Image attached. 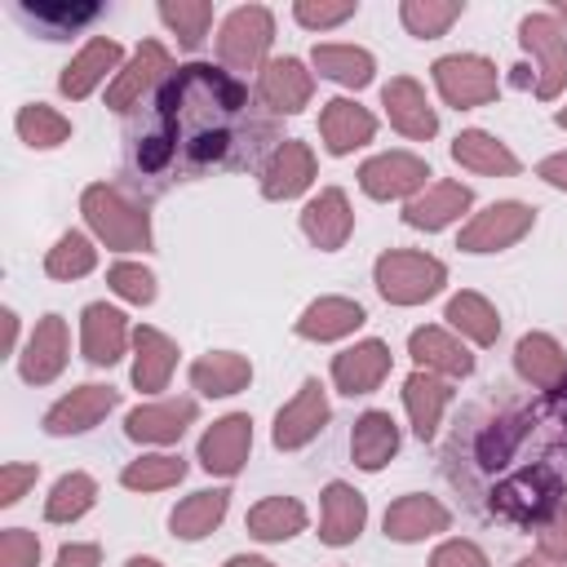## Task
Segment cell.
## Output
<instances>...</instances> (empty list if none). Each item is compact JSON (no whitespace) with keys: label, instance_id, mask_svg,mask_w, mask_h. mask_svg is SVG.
Returning <instances> with one entry per match:
<instances>
[{"label":"cell","instance_id":"6da1fadb","mask_svg":"<svg viewBox=\"0 0 567 567\" xmlns=\"http://www.w3.org/2000/svg\"><path fill=\"white\" fill-rule=\"evenodd\" d=\"M252 137H270L266 124L248 120V89L208 62L182 66L159 93V133L137 142V168H217L235 164L239 151H257Z\"/></svg>","mask_w":567,"mask_h":567},{"label":"cell","instance_id":"7a4b0ae2","mask_svg":"<svg viewBox=\"0 0 567 567\" xmlns=\"http://www.w3.org/2000/svg\"><path fill=\"white\" fill-rule=\"evenodd\" d=\"M558 496H563V474L549 461H536L527 470L505 474L487 492V509L505 523H545L558 509Z\"/></svg>","mask_w":567,"mask_h":567},{"label":"cell","instance_id":"3957f363","mask_svg":"<svg viewBox=\"0 0 567 567\" xmlns=\"http://www.w3.org/2000/svg\"><path fill=\"white\" fill-rule=\"evenodd\" d=\"M80 208H84V221L93 226V235L106 244V248H120V252H146L151 248V217L124 199L115 186L106 182H93L84 195H80Z\"/></svg>","mask_w":567,"mask_h":567},{"label":"cell","instance_id":"277c9868","mask_svg":"<svg viewBox=\"0 0 567 567\" xmlns=\"http://www.w3.org/2000/svg\"><path fill=\"white\" fill-rule=\"evenodd\" d=\"M377 292L390 301V306H421L430 301L443 284H447V270L439 257H425V252H408V248H390L377 257Z\"/></svg>","mask_w":567,"mask_h":567},{"label":"cell","instance_id":"5b68a950","mask_svg":"<svg viewBox=\"0 0 567 567\" xmlns=\"http://www.w3.org/2000/svg\"><path fill=\"white\" fill-rule=\"evenodd\" d=\"M523 49L536 58V97H558L567 89V31L554 13H527L518 22Z\"/></svg>","mask_w":567,"mask_h":567},{"label":"cell","instance_id":"8992f818","mask_svg":"<svg viewBox=\"0 0 567 567\" xmlns=\"http://www.w3.org/2000/svg\"><path fill=\"white\" fill-rule=\"evenodd\" d=\"M270 35H275V18L266 4H244L235 9L226 22H221V35H217V53L230 71H257L266 49H270Z\"/></svg>","mask_w":567,"mask_h":567},{"label":"cell","instance_id":"52a82bcc","mask_svg":"<svg viewBox=\"0 0 567 567\" xmlns=\"http://www.w3.org/2000/svg\"><path fill=\"white\" fill-rule=\"evenodd\" d=\"M434 84L447 106L470 111V106H483L496 97V66L478 53H447L434 62Z\"/></svg>","mask_w":567,"mask_h":567},{"label":"cell","instance_id":"ba28073f","mask_svg":"<svg viewBox=\"0 0 567 567\" xmlns=\"http://www.w3.org/2000/svg\"><path fill=\"white\" fill-rule=\"evenodd\" d=\"M532 221H536V213H532L527 204L501 199V204L483 208V213L461 230L456 248H465V252H501V248L518 244V239L532 230Z\"/></svg>","mask_w":567,"mask_h":567},{"label":"cell","instance_id":"9c48e42d","mask_svg":"<svg viewBox=\"0 0 567 567\" xmlns=\"http://www.w3.org/2000/svg\"><path fill=\"white\" fill-rule=\"evenodd\" d=\"M328 416H332V408H328V394H323V385L315 381V377H306L301 381V390L279 408V416H275V447H284V452H297V447H306L323 425H328Z\"/></svg>","mask_w":567,"mask_h":567},{"label":"cell","instance_id":"30bf717a","mask_svg":"<svg viewBox=\"0 0 567 567\" xmlns=\"http://www.w3.org/2000/svg\"><path fill=\"white\" fill-rule=\"evenodd\" d=\"M425 177H430V164H425L421 155H408V151L372 155V159L359 168V186H363V195H372V199L421 195V190H425Z\"/></svg>","mask_w":567,"mask_h":567},{"label":"cell","instance_id":"8fae6325","mask_svg":"<svg viewBox=\"0 0 567 567\" xmlns=\"http://www.w3.org/2000/svg\"><path fill=\"white\" fill-rule=\"evenodd\" d=\"M248 447H252V421L244 412H230V416H221V421H213L204 430V439H199V465L208 474L230 478V474L244 470Z\"/></svg>","mask_w":567,"mask_h":567},{"label":"cell","instance_id":"7c38bea8","mask_svg":"<svg viewBox=\"0 0 567 567\" xmlns=\"http://www.w3.org/2000/svg\"><path fill=\"white\" fill-rule=\"evenodd\" d=\"M120 403V390H111V385H80V390H71V394H62L49 412H44V430L49 434H84V430H93L111 408Z\"/></svg>","mask_w":567,"mask_h":567},{"label":"cell","instance_id":"4fadbf2b","mask_svg":"<svg viewBox=\"0 0 567 567\" xmlns=\"http://www.w3.org/2000/svg\"><path fill=\"white\" fill-rule=\"evenodd\" d=\"M381 102H385L390 124H394L403 137L425 142V137L439 133V115H434V106L425 102V89H421L412 75H394V80L381 89Z\"/></svg>","mask_w":567,"mask_h":567},{"label":"cell","instance_id":"5bb4252c","mask_svg":"<svg viewBox=\"0 0 567 567\" xmlns=\"http://www.w3.org/2000/svg\"><path fill=\"white\" fill-rule=\"evenodd\" d=\"M301 230H306V239H310L315 248L337 252V248L350 239V230H354V213H350L346 190H337V186L319 190V195L301 208Z\"/></svg>","mask_w":567,"mask_h":567},{"label":"cell","instance_id":"9a60e30c","mask_svg":"<svg viewBox=\"0 0 567 567\" xmlns=\"http://www.w3.org/2000/svg\"><path fill=\"white\" fill-rule=\"evenodd\" d=\"M310 93H315V80L297 58H275L257 75V97L279 115H297L310 102Z\"/></svg>","mask_w":567,"mask_h":567},{"label":"cell","instance_id":"2e32d148","mask_svg":"<svg viewBox=\"0 0 567 567\" xmlns=\"http://www.w3.org/2000/svg\"><path fill=\"white\" fill-rule=\"evenodd\" d=\"M315 182V155L306 142H279L275 155L261 168V195L266 199H297Z\"/></svg>","mask_w":567,"mask_h":567},{"label":"cell","instance_id":"e0dca14e","mask_svg":"<svg viewBox=\"0 0 567 567\" xmlns=\"http://www.w3.org/2000/svg\"><path fill=\"white\" fill-rule=\"evenodd\" d=\"M80 346H84V359H89V363L111 368V363L124 354V346H128V323H124V315H120L115 306H106V301L84 306V315H80Z\"/></svg>","mask_w":567,"mask_h":567},{"label":"cell","instance_id":"ac0fdd59","mask_svg":"<svg viewBox=\"0 0 567 567\" xmlns=\"http://www.w3.org/2000/svg\"><path fill=\"white\" fill-rule=\"evenodd\" d=\"M18 368H22V381H31V385H49L66 368V323H62V315H44L35 323Z\"/></svg>","mask_w":567,"mask_h":567},{"label":"cell","instance_id":"d6986e66","mask_svg":"<svg viewBox=\"0 0 567 567\" xmlns=\"http://www.w3.org/2000/svg\"><path fill=\"white\" fill-rule=\"evenodd\" d=\"M164 71H168V49H164L159 40H146V44L133 53V62H128L124 71H115V80H111V89H106V106H111V111H133V106L142 102V93H146Z\"/></svg>","mask_w":567,"mask_h":567},{"label":"cell","instance_id":"ffe728a7","mask_svg":"<svg viewBox=\"0 0 567 567\" xmlns=\"http://www.w3.org/2000/svg\"><path fill=\"white\" fill-rule=\"evenodd\" d=\"M385 372H390V346L385 341H359L332 359V381L350 399L377 390L385 381Z\"/></svg>","mask_w":567,"mask_h":567},{"label":"cell","instance_id":"44dd1931","mask_svg":"<svg viewBox=\"0 0 567 567\" xmlns=\"http://www.w3.org/2000/svg\"><path fill=\"white\" fill-rule=\"evenodd\" d=\"M447 523H452V514H447L434 496H425V492L399 496V501L385 509V536H390V540H403V545L425 540V536H439V532H447Z\"/></svg>","mask_w":567,"mask_h":567},{"label":"cell","instance_id":"7402d4cb","mask_svg":"<svg viewBox=\"0 0 567 567\" xmlns=\"http://www.w3.org/2000/svg\"><path fill=\"white\" fill-rule=\"evenodd\" d=\"M190 421H195V399H168V403L133 408L124 416V434L133 443H177Z\"/></svg>","mask_w":567,"mask_h":567},{"label":"cell","instance_id":"603a6c76","mask_svg":"<svg viewBox=\"0 0 567 567\" xmlns=\"http://www.w3.org/2000/svg\"><path fill=\"white\" fill-rule=\"evenodd\" d=\"M319 133H323V146H328L332 155H350L354 146L372 142L377 120H372V111H363L359 102L332 97V102H323V111H319Z\"/></svg>","mask_w":567,"mask_h":567},{"label":"cell","instance_id":"cb8c5ba5","mask_svg":"<svg viewBox=\"0 0 567 567\" xmlns=\"http://www.w3.org/2000/svg\"><path fill=\"white\" fill-rule=\"evenodd\" d=\"M408 354L434 377H470L474 372V354L443 328H416L408 337Z\"/></svg>","mask_w":567,"mask_h":567},{"label":"cell","instance_id":"d4e9b609","mask_svg":"<svg viewBox=\"0 0 567 567\" xmlns=\"http://www.w3.org/2000/svg\"><path fill=\"white\" fill-rule=\"evenodd\" d=\"M465 208H470V186H461V182H434V186H425L421 195L408 199L403 221L416 226V230H443Z\"/></svg>","mask_w":567,"mask_h":567},{"label":"cell","instance_id":"484cf974","mask_svg":"<svg viewBox=\"0 0 567 567\" xmlns=\"http://www.w3.org/2000/svg\"><path fill=\"white\" fill-rule=\"evenodd\" d=\"M447 403H452V385L443 377H434V372L421 368V372H412L403 381V408L412 416L416 439H434L439 434V421H443V408Z\"/></svg>","mask_w":567,"mask_h":567},{"label":"cell","instance_id":"4316f807","mask_svg":"<svg viewBox=\"0 0 567 567\" xmlns=\"http://www.w3.org/2000/svg\"><path fill=\"white\" fill-rule=\"evenodd\" d=\"M368 523V501L350 483H328L323 487V523L319 540L323 545H350Z\"/></svg>","mask_w":567,"mask_h":567},{"label":"cell","instance_id":"83f0119b","mask_svg":"<svg viewBox=\"0 0 567 567\" xmlns=\"http://www.w3.org/2000/svg\"><path fill=\"white\" fill-rule=\"evenodd\" d=\"M363 306L350 301V297H319L301 310L297 319V337L306 341H337V337H350L359 323H363Z\"/></svg>","mask_w":567,"mask_h":567},{"label":"cell","instance_id":"f1b7e54d","mask_svg":"<svg viewBox=\"0 0 567 567\" xmlns=\"http://www.w3.org/2000/svg\"><path fill=\"white\" fill-rule=\"evenodd\" d=\"M252 381V363L235 350H213V354H199L190 363V385L208 399H226V394H239L244 385Z\"/></svg>","mask_w":567,"mask_h":567},{"label":"cell","instance_id":"f546056e","mask_svg":"<svg viewBox=\"0 0 567 567\" xmlns=\"http://www.w3.org/2000/svg\"><path fill=\"white\" fill-rule=\"evenodd\" d=\"M514 368L523 381H532L536 390H554L567 381V354L558 350L554 337L545 332H527L518 346H514Z\"/></svg>","mask_w":567,"mask_h":567},{"label":"cell","instance_id":"4dcf8cb0","mask_svg":"<svg viewBox=\"0 0 567 567\" xmlns=\"http://www.w3.org/2000/svg\"><path fill=\"white\" fill-rule=\"evenodd\" d=\"M133 350H137V359H133V385L146 390V394L164 390L168 377H173V368H177V346L159 328H137L133 332Z\"/></svg>","mask_w":567,"mask_h":567},{"label":"cell","instance_id":"1f68e13d","mask_svg":"<svg viewBox=\"0 0 567 567\" xmlns=\"http://www.w3.org/2000/svg\"><path fill=\"white\" fill-rule=\"evenodd\" d=\"M399 452V425L390 412H363L354 421V434H350V456L359 470H381L390 456Z\"/></svg>","mask_w":567,"mask_h":567},{"label":"cell","instance_id":"d6a6232c","mask_svg":"<svg viewBox=\"0 0 567 567\" xmlns=\"http://www.w3.org/2000/svg\"><path fill=\"white\" fill-rule=\"evenodd\" d=\"M452 159H456L461 168H474V173H487V177H514V173H518L514 151H509L505 142H496L492 133H483V128H465V133H456V142H452Z\"/></svg>","mask_w":567,"mask_h":567},{"label":"cell","instance_id":"836d02e7","mask_svg":"<svg viewBox=\"0 0 567 567\" xmlns=\"http://www.w3.org/2000/svg\"><path fill=\"white\" fill-rule=\"evenodd\" d=\"M115 66H120V44L102 35V40H93V44H84V49H80V58L62 71L58 89H62L71 102H75V97H89V93L106 80V71H115Z\"/></svg>","mask_w":567,"mask_h":567},{"label":"cell","instance_id":"e575fe53","mask_svg":"<svg viewBox=\"0 0 567 567\" xmlns=\"http://www.w3.org/2000/svg\"><path fill=\"white\" fill-rule=\"evenodd\" d=\"M532 425H536L532 412H509V416L487 421L483 434H478V443H474V465H478V470H501V465L518 452V443L527 439Z\"/></svg>","mask_w":567,"mask_h":567},{"label":"cell","instance_id":"d590c367","mask_svg":"<svg viewBox=\"0 0 567 567\" xmlns=\"http://www.w3.org/2000/svg\"><path fill=\"white\" fill-rule=\"evenodd\" d=\"M226 505H230V492H226V487L195 492V496H186V501L168 514V527H173V536H182V540H199V536H208V532L226 518Z\"/></svg>","mask_w":567,"mask_h":567},{"label":"cell","instance_id":"8d00e7d4","mask_svg":"<svg viewBox=\"0 0 567 567\" xmlns=\"http://www.w3.org/2000/svg\"><path fill=\"white\" fill-rule=\"evenodd\" d=\"M306 532V509L297 496H266L248 509V536L257 540H288Z\"/></svg>","mask_w":567,"mask_h":567},{"label":"cell","instance_id":"74e56055","mask_svg":"<svg viewBox=\"0 0 567 567\" xmlns=\"http://www.w3.org/2000/svg\"><path fill=\"white\" fill-rule=\"evenodd\" d=\"M310 62L319 66V75L346 84V89H363L372 80V53L368 49H354V44H315Z\"/></svg>","mask_w":567,"mask_h":567},{"label":"cell","instance_id":"f35d334b","mask_svg":"<svg viewBox=\"0 0 567 567\" xmlns=\"http://www.w3.org/2000/svg\"><path fill=\"white\" fill-rule=\"evenodd\" d=\"M447 323L452 328H461L470 341H478V346H492L496 337H501V315H496V306L487 301V297H478V292H456L452 301H447Z\"/></svg>","mask_w":567,"mask_h":567},{"label":"cell","instance_id":"ab89813d","mask_svg":"<svg viewBox=\"0 0 567 567\" xmlns=\"http://www.w3.org/2000/svg\"><path fill=\"white\" fill-rule=\"evenodd\" d=\"M93 501H97V483H93L89 474L71 470V474H62V478L53 483V492H49V501H44V518H49V523H75L80 514L93 509Z\"/></svg>","mask_w":567,"mask_h":567},{"label":"cell","instance_id":"60d3db41","mask_svg":"<svg viewBox=\"0 0 567 567\" xmlns=\"http://www.w3.org/2000/svg\"><path fill=\"white\" fill-rule=\"evenodd\" d=\"M18 9L35 27H44L49 40H62V35H71L75 27H84V22H93L102 13V4H58V0H40V4L35 0H18Z\"/></svg>","mask_w":567,"mask_h":567},{"label":"cell","instance_id":"b9f144b4","mask_svg":"<svg viewBox=\"0 0 567 567\" xmlns=\"http://www.w3.org/2000/svg\"><path fill=\"white\" fill-rule=\"evenodd\" d=\"M461 9H465L461 0H403L399 18H403V27L416 40H434V35H443L461 18Z\"/></svg>","mask_w":567,"mask_h":567},{"label":"cell","instance_id":"7bdbcfd3","mask_svg":"<svg viewBox=\"0 0 567 567\" xmlns=\"http://www.w3.org/2000/svg\"><path fill=\"white\" fill-rule=\"evenodd\" d=\"M159 18L177 35L182 49H195L208 35V27H213V4L208 0H164L159 4Z\"/></svg>","mask_w":567,"mask_h":567},{"label":"cell","instance_id":"ee69618b","mask_svg":"<svg viewBox=\"0 0 567 567\" xmlns=\"http://www.w3.org/2000/svg\"><path fill=\"white\" fill-rule=\"evenodd\" d=\"M18 137H22L27 146H35V151L62 146V142L71 137V120L58 115V111L44 106V102H31V106L18 111Z\"/></svg>","mask_w":567,"mask_h":567},{"label":"cell","instance_id":"f6af8a7d","mask_svg":"<svg viewBox=\"0 0 567 567\" xmlns=\"http://www.w3.org/2000/svg\"><path fill=\"white\" fill-rule=\"evenodd\" d=\"M182 474H186V461H182V456L159 452V456L128 461V465H124V474H120V483H124V487H133V492H159V487L182 483Z\"/></svg>","mask_w":567,"mask_h":567},{"label":"cell","instance_id":"bcb514c9","mask_svg":"<svg viewBox=\"0 0 567 567\" xmlns=\"http://www.w3.org/2000/svg\"><path fill=\"white\" fill-rule=\"evenodd\" d=\"M97 266V248L80 235V230H66L53 248H49V257H44V270L53 275V279H80V275H89Z\"/></svg>","mask_w":567,"mask_h":567},{"label":"cell","instance_id":"7dc6e473","mask_svg":"<svg viewBox=\"0 0 567 567\" xmlns=\"http://www.w3.org/2000/svg\"><path fill=\"white\" fill-rule=\"evenodd\" d=\"M106 284H111L124 301H133V306H151V301H155V275H151L146 266L115 261V266L106 270Z\"/></svg>","mask_w":567,"mask_h":567},{"label":"cell","instance_id":"c3c4849f","mask_svg":"<svg viewBox=\"0 0 567 567\" xmlns=\"http://www.w3.org/2000/svg\"><path fill=\"white\" fill-rule=\"evenodd\" d=\"M297 22L310 27V31H323V27H337L346 18H354V0H297Z\"/></svg>","mask_w":567,"mask_h":567},{"label":"cell","instance_id":"681fc988","mask_svg":"<svg viewBox=\"0 0 567 567\" xmlns=\"http://www.w3.org/2000/svg\"><path fill=\"white\" fill-rule=\"evenodd\" d=\"M40 563V536L27 527L0 532V567H35Z\"/></svg>","mask_w":567,"mask_h":567},{"label":"cell","instance_id":"f907efd6","mask_svg":"<svg viewBox=\"0 0 567 567\" xmlns=\"http://www.w3.org/2000/svg\"><path fill=\"white\" fill-rule=\"evenodd\" d=\"M430 567H487V554L474 540H443L430 554Z\"/></svg>","mask_w":567,"mask_h":567},{"label":"cell","instance_id":"816d5d0a","mask_svg":"<svg viewBox=\"0 0 567 567\" xmlns=\"http://www.w3.org/2000/svg\"><path fill=\"white\" fill-rule=\"evenodd\" d=\"M540 554L554 558V563H567V505H558L540 523Z\"/></svg>","mask_w":567,"mask_h":567},{"label":"cell","instance_id":"f5cc1de1","mask_svg":"<svg viewBox=\"0 0 567 567\" xmlns=\"http://www.w3.org/2000/svg\"><path fill=\"white\" fill-rule=\"evenodd\" d=\"M35 465H22V461H9L4 470H0V505H18V496L35 483Z\"/></svg>","mask_w":567,"mask_h":567},{"label":"cell","instance_id":"db71d44e","mask_svg":"<svg viewBox=\"0 0 567 567\" xmlns=\"http://www.w3.org/2000/svg\"><path fill=\"white\" fill-rule=\"evenodd\" d=\"M97 563H102L97 545H62L58 549V567H97Z\"/></svg>","mask_w":567,"mask_h":567},{"label":"cell","instance_id":"11a10c76","mask_svg":"<svg viewBox=\"0 0 567 567\" xmlns=\"http://www.w3.org/2000/svg\"><path fill=\"white\" fill-rule=\"evenodd\" d=\"M536 177H545L549 186L567 190V151H563V155H549V159H540V164H536Z\"/></svg>","mask_w":567,"mask_h":567},{"label":"cell","instance_id":"9f6ffc18","mask_svg":"<svg viewBox=\"0 0 567 567\" xmlns=\"http://www.w3.org/2000/svg\"><path fill=\"white\" fill-rule=\"evenodd\" d=\"M226 567H275V563H266V558H252V554H235V558H226Z\"/></svg>","mask_w":567,"mask_h":567},{"label":"cell","instance_id":"6f0895ef","mask_svg":"<svg viewBox=\"0 0 567 567\" xmlns=\"http://www.w3.org/2000/svg\"><path fill=\"white\" fill-rule=\"evenodd\" d=\"M0 319H4V350H13V337H18V319H13V310H4Z\"/></svg>","mask_w":567,"mask_h":567},{"label":"cell","instance_id":"680465c9","mask_svg":"<svg viewBox=\"0 0 567 567\" xmlns=\"http://www.w3.org/2000/svg\"><path fill=\"white\" fill-rule=\"evenodd\" d=\"M514 567H567V563H554V558H545V554H540V558H518Z\"/></svg>","mask_w":567,"mask_h":567},{"label":"cell","instance_id":"91938a15","mask_svg":"<svg viewBox=\"0 0 567 567\" xmlns=\"http://www.w3.org/2000/svg\"><path fill=\"white\" fill-rule=\"evenodd\" d=\"M124 567H164V563H159V558H128Z\"/></svg>","mask_w":567,"mask_h":567},{"label":"cell","instance_id":"94428289","mask_svg":"<svg viewBox=\"0 0 567 567\" xmlns=\"http://www.w3.org/2000/svg\"><path fill=\"white\" fill-rule=\"evenodd\" d=\"M558 18H567V0H558Z\"/></svg>","mask_w":567,"mask_h":567},{"label":"cell","instance_id":"6125c7cd","mask_svg":"<svg viewBox=\"0 0 567 567\" xmlns=\"http://www.w3.org/2000/svg\"><path fill=\"white\" fill-rule=\"evenodd\" d=\"M558 124H563V128H567V106H563V111H558Z\"/></svg>","mask_w":567,"mask_h":567}]
</instances>
